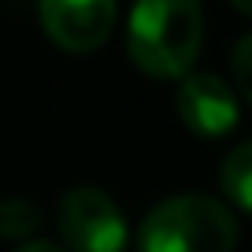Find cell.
Returning <instances> with one entry per match:
<instances>
[{
    "label": "cell",
    "instance_id": "cell-4",
    "mask_svg": "<svg viewBox=\"0 0 252 252\" xmlns=\"http://www.w3.org/2000/svg\"><path fill=\"white\" fill-rule=\"evenodd\" d=\"M41 26L67 52H93L115 30V0H41Z\"/></svg>",
    "mask_w": 252,
    "mask_h": 252
},
{
    "label": "cell",
    "instance_id": "cell-8",
    "mask_svg": "<svg viewBox=\"0 0 252 252\" xmlns=\"http://www.w3.org/2000/svg\"><path fill=\"white\" fill-rule=\"evenodd\" d=\"M230 67H234V82L241 89V96L252 104V33H245L230 52Z\"/></svg>",
    "mask_w": 252,
    "mask_h": 252
},
{
    "label": "cell",
    "instance_id": "cell-5",
    "mask_svg": "<svg viewBox=\"0 0 252 252\" xmlns=\"http://www.w3.org/2000/svg\"><path fill=\"white\" fill-rule=\"evenodd\" d=\"M178 115L182 123L200 137H222L234 130L237 123V93L208 71H189L186 78H178Z\"/></svg>",
    "mask_w": 252,
    "mask_h": 252
},
{
    "label": "cell",
    "instance_id": "cell-3",
    "mask_svg": "<svg viewBox=\"0 0 252 252\" xmlns=\"http://www.w3.org/2000/svg\"><path fill=\"white\" fill-rule=\"evenodd\" d=\"M60 234L71 252H123L126 219L96 186H74L60 200Z\"/></svg>",
    "mask_w": 252,
    "mask_h": 252
},
{
    "label": "cell",
    "instance_id": "cell-10",
    "mask_svg": "<svg viewBox=\"0 0 252 252\" xmlns=\"http://www.w3.org/2000/svg\"><path fill=\"white\" fill-rule=\"evenodd\" d=\"M237 11H245V15H252V0H230Z\"/></svg>",
    "mask_w": 252,
    "mask_h": 252
},
{
    "label": "cell",
    "instance_id": "cell-9",
    "mask_svg": "<svg viewBox=\"0 0 252 252\" xmlns=\"http://www.w3.org/2000/svg\"><path fill=\"white\" fill-rule=\"evenodd\" d=\"M19 252H63L60 245H52V241H26Z\"/></svg>",
    "mask_w": 252,
    "mask_h": 252
},
{
    "label": "cell",
    "instance_id": "cell-6",
    "mask_svg": "<svg viewBox=\"0 0 252 252\" xmlns=\"http://www.w3.org/2000/svg\"><path fill=\"white\" fill-rule=\"evenodd\" d=\"M219 182H222V193H226L241 212L252 215V141L237 145V149L222 159Z\"/></svg>",
    "mask_w": 252,
    "mask_h": 252
},
{
    "label": "cell",
    "instance_id": "cell-7",
    "mask_svg": "<svg viewBox=\"0 0 252 252\" xmlns=\"http://www.w3.org/2000/svg\"><path fill=\"white\" fill-rule=\"evenodd\" d=\"M41 208L30 200H0V237H11V241H26L33 230L41 226Z\"/></svg>",
    "mask_w": 252,
    "mask_h": 252
},
{
    "label": "cell",
    "instance_id": "cell-1",
    "mask_svg": "<svg viewBox=\"0 0 252 252\" xmlns=\"http://www.w3.org/2000/svg\"><path fill=\"white\" fill-rule=\"evenodd\" d=\"M200 0H137L126 26L130 60L152 78H186L200 56Z\"/></svg>",
    "mask_w": 252,
    "mask_h": 252
},
{
    "label": "cell",
    "instance_id": "cell-2",
    "mask_svg": "<svg viewBox=\"0 0 252 252\" xmlns=\"http://www.w3.org/2000/svg\"><path fill=\"white\" fill-rule=\"evenodd\" d=\"M137 245L141 252H234L237 219L204 193H182L145 215Z\"/></svg>",
    "mask_w": 252,
    "mask_h": 252
}]
</instances>
